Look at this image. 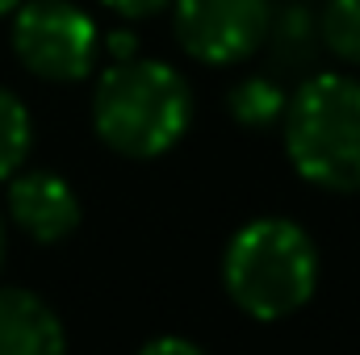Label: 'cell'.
I'll return each mask as SVG.
<instances>
[{
	"mask_svg": "<svg viewBox=\"0 0 360 355\" xmlns=\"http://www.w3.org/2000/svg\"><path fill=\"white\" fill-rule=\"evenodd\" d=\"M193 92L164 59H122L109 63L92 92L96 138L126 159H160L188 134Z\"/></svg>",
	"mask_w": 360,
	"mask_h": 355,
	"instance_id": "cell-1",
	"label": "cell"
},
{
	"mask_svg": "<svg viewBox=\"0 0 360 355\" xmlns=\"http://www.w3.org/2000/svg\"><path fill=\"white\" fill-rule=\"evenodd\" d=\"M222 284L248 318H289L319 288V251L297 222L256 217L226 243Z\"/></svg>",
	"mask_w": 360,
	"mask_h": 355,
	"instance_id": "cell-2",
	"label": "cell"
},
{
	"mask_svg": "<svg viewBox=\"0 0 360 355\" xmlns=\"http://www.w3.org/2000/svg\"><path fill=\"white\" fill-rule=\"evenodd\" d=\"M285 155L323 192H360V80L319 72L285 105Z\"/></svg>",
	"mask_w": 360,
	"mask_h": 355,
	"instance_id": "cell-3",
	"label": "cell"
},
{
	"mask_svg": "<svg viewBox=\"0 0 360 355\" xmlns=\"http://www.w3.org/2000/svg\"><path fill=\"white\" fill-rule=\"evenodd\" d=\"M13 55L38 80L76 84L101 55V34L72 0H25L13 13Z\"/></svg>",
	"mask_w": 360,
	"mask_h": 355,
	"instance_id": "cell-4",
	"label": "cell"
},
{
	"mask_svg": "<svg viewBox=\"0 0 360 355\" xmlns=\"http://www.w3.org/2000/svg\"><path fill=\"white\" fill-rule=\"evenodd\" d=\"M272 0H172L180 51L205 67H235L269 38Z\"/></svg>",
	"mask_w": 360,
	"mask_h": 355,
	"instance_id": "cell-5",
	"label": "cell"
},
{
	"mask_svg": "<svg viewBox=\"0 0 360 355\" xmlns=\"http://www.w3.org/2000/svg\"><path fill=\"white\" fill-rule=\"evenodd\" d=\"M8 213L34 243H63L80 226V196L55 172H21L8 184Z\"/></svg>",
	"mask_w": 360,
	"mask_h": 355,
	"instance_id": "cell-6",
	"label": "cell"
},
{
	"mask_svg": "<svg viewBox=\"0 0 360 355\" xmlns=\"http://www.w3.org/2000/svg\"><path fill=\"white\" fill-rule=\"evenodd\" d=\"M0 355H68L59 314L30 288H0Z\"/></svg>",
	"mask_w": 360,
	"mask_h": 355,
	"instance_id": "cell-7",
	"label": "cell"
},
{
	"mask_svg": "<svg viewBox=\"0 0 360 355\" xmlns=\"http://www.w3.org/2000/svg\"><path fill=\"white\" fill-rule=\"evenodd\" d=\"M269 63L281 76H306L323 55L319 8L310 0H281L269 17Z\"/></svg>",
	"mask_w": 360,
	"mask_h": 355,
	"instance_id": "cell-8",
	"label": "cell"
},
{
	"mask_svg": "<svg viewBox=\"0 0 360 355\" xmlns=\"http://www.w3.org/2000/svg\"><path fill=\"white\" fill-rule=\"evenodd\" d=\"M289 96L272 76H248L226 92V113L243 126V130H269L285 117Z\"/></svg>",
	"mask_w": 360,
	"mask_h": 355,
	"instance_id": "cell-9",
	"label": "cell"
},
{
	"mask_svg": "<svg viewBox=\"0 0 360 355\" xmlns=\"http://www.w3.org/2000/svg\"><path fill=\"white\" fill-rule=\"evenodd\" d=\"M319 34L340 63L360 67V0H327L319 8Z\"/></svg>",
	"mask_w": 360,
	"mask_h": 355,
	"instance_id": "cell-10",
	"label": "cell"
},
{
	"mask_svg": "<svg viewBox=\"0 0 360 355\" xmlns=\"http://www.w3.org/2000/svg\"><path fill=\"white\" fill-rule=\"evenodd\" d=\"M30 147H34L30 109H25L8 88H0V180L17 176V168L25 163Z\"/></svg>",
	"mask_w": 360,
	"mask_h": 355,
	"instance_id": "cell-11",
	"label": "cell"
},
{
	"mask_svg": "<svg viewBox=\"0 0 360 355\" xmlns=\"http://www.w3.org/2000/svg\"><path fill=\"white\" fill-rule=\"evenodd\" d=\"M109 13H117V17H126V21H147V17H155V13H164L172 0H101Z\"/></svg>",
	"mask_w": 360,
	"mask_h": 355,
	"instance_id": "cell-12",
	"label": "cell"
},
{
	"mask_svg": "<svg viewBox=\"0 0 360 355\" xmlns=\"http://www.w3.org/2000/svg\"><path fill=\"white\" fill-rule=\"evenodd\" d=\"M139 355H205L197 343H188V339H180V335H160V339H151V343H143Z\"/></svg>",
	"mask_w": 360,
	"mask_h": 355,
	"instance_id": "cell-13",
	"label": "cell"
},
{
	"mask_svg": "<svg viewBox=\"0 0 360 355\" xmlns=\"http://www.w3.org/2000/svg\"><path fill=\"white\" fill-rule=\"evenodd\" d=\"M105 55H109L113 63L134 59V55H139V38H134L130 29H117V34H109V38H105Z\"/></svg>",
	"mask_w": 360,
	"mask_h": 355,
	"instance_id": "cell-14",
	"label": "cell"
},
{
	"mask_svg": "<svg viewBox=\"0 0 360 355\" xmlns=\"http://www.w3.org/2000/svg\"><path fill=\"white\" fill-rule=\"evenodd\" d=\"M17 4H21V0H0V17H4V13H17Z\"/></svg>",
	"mask_w": 360,
	"mask_h": 355,
	"instance_id": "cell-15",
	"label": "cell"
},
{
	"mask_svg": "<svg viewBox=\"0 0 360 355\" xmlns=\"http://www.w3.org/2000/svg\"><path fill=\"white\" fill-rule=\"evenodd\" d=\"M0 264H4V222H0Z\"/></svg>",
	"mask_w": 360,
	"mask_h": 355,
	"instance_id": "cell-16",
	"label": "cell"
}]
</instances>
